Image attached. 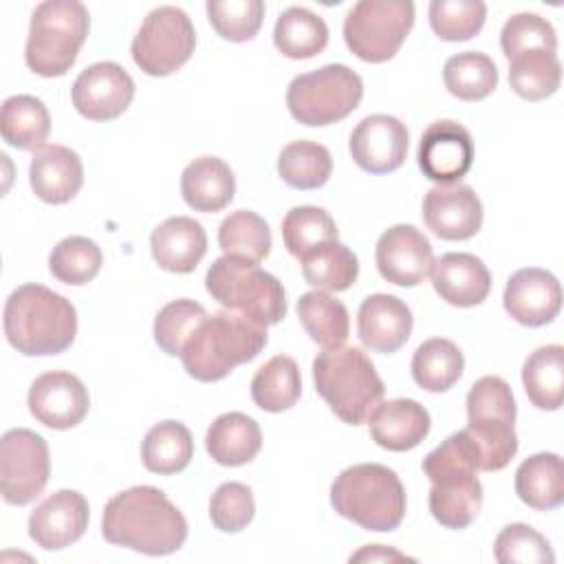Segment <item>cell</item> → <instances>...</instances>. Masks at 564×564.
Returning a JSON list of instances; mask_svg holds the SVG:
<instances>
[{
    "mask_svg": "<svg viewBox=\"0 0 564 564\" xmlns=\"http://www.w3.org/2000/svg\"><path fill=\"white\" fill-rule=\"evenodd\" d=\"M134 97V82L117 62H97L84 68L70 88L75 110L90 121L121 117Z\"/></svg>",
    "mask_w": 564,
    "mask_h": 564,
    "instance_id": "5bb4252c",
    "label": "cell"
},
{
    "mask_svg": "<svg viewBox=\"0 0 564 564\" xmlns=\"http://www.w3.org/2000/svg\"><path fill=\"white\" fill-rule=\"evenodd\" d=\"M207 317L203 304L194 300H174L165 304L154 317V341L167 355H181L185 341L192 337L196 326Z\"/></svg>",
    "mask_w": 564,
    "mask_h": 564,
    "instance_id": "f6af8a7d",
    "label": "cell"
},
{
    "mask_svg": "<svg viewBox=\"0 0 564 564\" xmlns=\"http://www.w3.org/2000/svg\"><path fill=\"white\" fill-rule=\"evenodd\" d=\"M7 341L26 357L59 355L75 341L77 311L64 295L42 284H22L4 302Z\"/></svg>",
    "mask_w": 564,
    "mask_h": 564,
    "instance_id": "3957f363",
    "label": "cell"
},
{
    "mask_svg": "<svg viewBox=\"0 0 564 564\" xmlns=\"http://www.w3.org/2000/svg\"><path fill=\"white\" fill-rule=\"evenodd\" d=\"M194 456L189 430L178 421H161L148 430L141 443V460L148 471L170 476L183 471Z\"/></svg>",
    "mask_w": 564,
    "mask_h": 564,
    "instance_id": "d6a6232c",
    "label": "cell"
},
{
    "mask_svg": "<svg viewBox=\"0 0 564 564\" xmlns=\"http://www.w3.org/2000/svg\"><path fill=\"white\" fill-rule=\"evenodd\" d=\"M253 513H256L253 494L242 482H234V480L223 482L209 500L212 524L225 533L242 531L253 520Z\"/></svg>",
    "mask_w": 564,
    "mask_h": 564,
    "instance_id": "681fc988",
    "label": "cell"
},
{
    "mask_svg": "<svg viewBox=\"0 0 564 564\" xmlns=\"http://www.w3.org/2000/svg\"><path fill=\"white\" fill-rule=\"evenodd\" d=\"M273 44L291 59H308L326 48L328 26L324 18L311 9L289 7L275 20Z\"/></svg>",
    "mask_w": 564,
    "mask_h": 564,
    "instance_id": "f546056e",
    "label": "cell"
},
{
    "mask_svg": "<svg viewBox=\"0 0 564 564\" xmlns=\"http://www.w3.org/2000/svg\"><path fill=\"white\" fill-rule=\"evenodd\" d=\"M101 260L104 256L95 240L86 236H68L53 247L48 269L55 280L70 286H82L99 273Z\"/></svg>",
    "mask_w": 564,
    "mask_h": 564,
    "instance_id": "7bdbcfd3",
    "label": "cell"
},
{
    "mask_svg": "<svg viewBox=\"0 0 564 564\" xmlns=\"http://www.w3.org/2000/svg\"><path fill=\"white\" fill-rule=\"evenodd\" d=\"M218 245L225 256H238L260 262L271 251V229L267 220L256 212L238 209L220 223Z\"/></svg>",
    "mask_w": 564,
    "mask_h": 564,
    "instance_id": "60d3db41",
    "label": "cell"
},
{
    "mask_svg": "<svg viewBox=\"0 0 564 564\" xmlns=\"http://www.w3.org/2000/svg\"><path fill=\"white\" fill-rule=\"evenodd\" d=\"M368 430L372 441L390 452L414 449L430 432V412L414 399H390L370 412Z\"/></svg>",
    "mask_w": 564,
    "mask_h": 564,
    "instance_id": "d4e9b609",
    "label": "cell"
},
{
    "mask_svg": "<svg viewBox=\"0 0 564 564\" xmlns=\"http://www.w3.org/2000/svg\"><path fill=\"white\" fill-rule=\"evenodd\" d=\"M509 86L527 99L540 101L551 97L562 82V64L555 53L544 48H529L509 59Z\"/></svg>",
    "mask_w": 564,
    "mask_h": 564,
    "instance_id": "8d00e7d4",
    "label": "cell"
},
{
    "mask_svg": "<svg viewBox=\"0 0 564 564\" xmlns=\"http://www.w3.org/2000/svg\"><path fill=\"white\" fill-rule=\"evenodd\" d=\"M494 557L500 564H553L555 553L549 540L538 533L533 527L513 522L507 524L496 542H494Z\"/></svg>",
    "mask_w": 564,
    "mask_h": 564,
    "instance_id": "7dc6e473",
    "label": "cell"
},
{
    "mask_svg": "<svg viewBox=\"0 0 564 564\" xmlns=\"http://www.w3.org/2000/svg\"><path fill=\"white\" fill-rule=\"evenodd\" d=\"M297 317L306 335L322 348L344 346L350 330L346 306L326 291H308L297 300Z\"/></svg>",
    "mask_w": 564,
    "mask_h": 564,
    "instance_id": "836d02e7",
    "label": "cell"
},
{
    "mask_svg": "<svg viewBox=\"0 0 564 564\" xmlns=\"http://www.w3.org/2000/svg\"><path fill=\"white\" fill-rule=\"evenodd\" d=\"M51 458L46 441L26 427L2 434L0 441V491L7 505H29L46 487Z\"/></svg>",
    "mask_w": 564,
    "mask_h": 564,
    "instance_id": "4fadbf2b",
    "label": "cell"
},
{
    "mask_svg": "<svg viewBox=\"0 0 564 564\" xmlns=\"http://www.w3.org/2000/svg\"><path fill=\"white\" fill-rule=\"evenodd\" d=\"M445 88L463 101H480L498 86V68L494 59L480 51L452 55L443 66Z\"/></svg>",
    "mask_w": 564,
    "mask_h": 564,
    "instance_id": "f35d334b",
    "label": "cell"
},
{
    "mask_svg": "<svg viewBox=\"0 0 564 564\" xmlns=\"http://www.w3.org/2000/svg\"><path fill=\"white\" fill-rule=\"evenodd\" d=\"M522 386L538 410H560L564 401V348L540 346L522 366Z\"/></svg>",
    "mask_w": 564,
    "mask_h": 564,
    "instance_id": "4dcf8cb0",
    "label": "cell"
},
{
    "mask_svg": "<svg viewBox=\"0 0 564 564\" xmlns=\"http://www.w3.org/2000/svg\"><path fill=\"white\" fill-rule=\"evenodd\" d=\"M430 273L434 291L452 306H478L491 291V273L474 253H443Z\"/></svg>",
    "mask_w": 564,
    "mask_h": 564,
    "instance_id": "cb8c5ba5",
    "label": "cell"
},
{
    "mask_svg": "<svg viewBox=\"0 0 564 564\" xmlns=\"http://www.w3.org/2000/svg\"><path fill=\"white\" fill-rule=\"evenodd\" d=\"M480 454L467 430L454 432L423 458L430 478V511L447 529L469 527L482 509V485L476 476Z\"/></svg>",
    "mask_w": 564,
    "mask_h": 564,
    "instance_id": "7a4b0ae2",
    "label": "cell"
},
{
    "mask_svg": "<svg viewBox=\"0 0 564 564\" xmlns=\"http://www.w3.org/2000/svg\"><path fill=\"white\" fill-rule=\"evenodd\" d=\"M403 560L414 562V557H408V555H403L394 549H388L383 544H370L350 555V562H403Z\"/></svg>",
    "mask_w": 564,
    "mask_h": 564,
    "instance_id": "f907efd6",
    "label": "cell"
},
{
    "mask_svg": "<svg viewBox=\"0 0 564 564\" xmlns=\"http://www.w3.org/2000/svg\"><path fill=\"white\" fill-rule=\"evenodd\" d=\"M302 392L300 368L293 357L275 355L260 366L251 379V399L264 412H284L293 408Z\"/></svg>",
    "mask_w": 564,
    "mask_h": 564,
    "instance_id": "d590c367",
    "label": "cell"
},
{
    "mask_svg": "<svg viewBox=\"0 0 564 564\" xmlns=\"http://www.w3.org/2000/svg\"><path fill=\"white\" fill-rule=\"evenodd\" d=\"M375 260L386 282L416 286L430 275L434 253L430 240L414 225H394L379 236Z\"/></svg>",
    "mask_w": 564,
    "mask_h": 564,
    "instance_id": "2e32d148",
    "label": "cell"
},
{
    "mask_svg": "<svg viewBox=\"0 0 564 564\" xmlns=\"http://www.w3.org/2000/svg\"><path fill=\"white\" fill-rule=\"evenodd\" d=\"M101 535L145 555H170L187 540V520L156 487L139 485L115 494L101 516Z\"/></svg>",
    "mask_w": 564,
    "mask_h": 564,
    "instance_id": "6da1fadb",
    "label": "cell"
},
{
    "mask_svg": "<svg viewBox=\"0 0 564 564\" xmlns=\"http://www.w3.org/2000/svg\"><path fill=\"white\" fill-rule=\"evenodd\" d=\"M408 128L392 115H370L350 134L352 161L370 174H388L403 165Z\"/></svg>",
    "mask_w": 564,
    "mask_h": 564,
    "instance_id": "d6986e66",
    "label": "cell"
},
{
    "mask_svg": "<svg viewBox=\"0 0 564 564\" xmlns=\"http://www.w3.org/2000/svg\"><path fill=\"white\" fill-rule=\"evenodd\" d=\"M207 18L214 31L229 42H249L262 26L264 2L262 0H229L207 2Z\"/></svg>",
    "mask_w": 564,
    "mask_h": 564,
    "instance_id": "bcb514c9",
    "label": "cell"
},
{
    "mask_svg": "<svg viewBox=\"0 0 564 564\" xmlns=\"http://www.w3.org/2000/svg\"><path fill=\"white\" fill-rule=\"evenodd\" d=\"M262 447L260 425L242 412L220 414L205 434V449L214 463L238 467L251 463Z\"/></svg>",
    "mask_w": 564,
    "mask_h": 564,
    "instance_id": "83f0119b",
    "label": "cell"
},
{
    "mask_svg": "<svg viewBox=\"0 0 564 564\" xmlns=\"http://www.w3.org/2000/svg\"><path fill=\"white\" fill-rule=\"evenodd\" d=\"M500 48L507 59L529 48H544L555 53L557 35L553 24L538 13H516L500 31Z\"/></svg>",
    "mask_w": 564,
    "mask_h": 564,
    "instance_id": "c3c4849f",
    "label": "cell"
},
{
    "mask_svg": "<svg viewBox=\"0 0 564 564\" xmlns=\"http://www.w3.org/2000/svg\"><path fill=\"white\" fill-rule=\"evenodd\" d=\"M2 139L18 150H37L51 132V117L42 99L33 95H13L2 101Z\"/></svg>",
    "mask_w": 564,
    "mask_h": 564,
    "instance_id": "1f68e13d",
    "label": "cell"
},
{
    "mask_svg": "<svg viewBox=\"0 0 564 564\" xmlns=\"http://www.w3.org/2000/svg\"><path fill=\"white\" fill-rule=\"evenodd\" d=\"M412 311L408 304L388 293L368 295L357 313V335L375 352L399 350L412 333Z\"/></svg>",
    "mask_w": 564,
    "mask_h": 564,
    "instance_id": "7402d4cb",
    "label": "cell"
},
{
    "mask_svg": "<svg viewBox=\"0 0 564 564\" xmlns=\"http://www.w3.org/2000/svg\"><path fill=\"white\" fill-rule=\"evenodd\" d=\"M205 286L220 306L264 328L282 322L286 315L282 282L253 260L238 256L216 258L207 269Z\"/></svg>",
    "mask_w": 564,
    "mask_h": 564,
    "instance_id": "52a82bcc",
    "label": "cell"
},
{
    "mask_svg": "<svg viewBox=\"0 0 564 564\" xmlns=\"http://www.w3.org/2000/svg\"><path fill=\"white\" fill-rule=\"evenodd\" d=\"M313 381L317 394L348 425H361L386 392L375 364L355 346L317 352L313 359Z\"/></svg>",
    "mask_w": 564,
    "mask_h": 564,
    "instance_id": "5b68a950",
    "label": "cell"
},
{
    "mask_svg": "<svg viewBox=\"0 0 564 564\" xmlns=\"http://www.w3.org/2000/svg\"><path fill=\"white\" fill-rule=\"evenodd\" d=\"M333 172V159L326 145L315 141H291L278 156V174L289 187L317 189Z\"/></svg>",
    "mask_w": 564,
    "mask_h": 564,
    "instance_id": "ab89813d",
    "label": "cell"
},
{
    "mask_svg": "<svg viewBox=\"0 0 564 564\" xmlns=\"http://www.w3.org/2000/svg\"><path fill=\"white\" fill-rule=\"evenodd\" d=\"M304 280L319 291H346L359 275L357 256L339 240H328L300 258Z\"/></svg>",
    "mask_w": 564,
    "mask_h": 564,
    "instance_id": "e575fe53",
    "label": "cell"
},
{
    "mask_svg": "<svg viewBox=\"0 0 564 564\" xmlns=\"http://www.w3.org/2000/svg\"><path fill=\"white\" fill-rule=\"evenodd\" d=\"M416 159L425 178L438 185L460 181L474 163L471 134L458 121H434L421 134Z\"/></svg>",
    "mask_w": 564,
    "mask_h": 564,
    "instance_id": "9a60e30c",
    "label": "cell"
},
{
    "mask_svg": "<svg viewBox=\"0 0 564 564\" xmlns=\"http://www.w3.org/2000/svg\"><path fill=\"white\" fill-rule=\"evenodd\" d=\"M502 304L518 324L538 328L557 317L562 308V286L551 271L527 267L507 280Z\"/></svg>",
    "mask_w": 564,
    "mask_h": 564,
    "instance_id": "ffe728a7",
    "label": "cell"
},
{
    "mask_svg": "<svg viewBox=\"0 0 564 564\" xmlns=\"http://www.w3.org/2000/svg\"><path fill=\"white\" fill-rule=\"evenodd\" d=\"M412 24L410 0H359L344 18V40L359 59L381 64L399 53Z\"/></svg>",
    "mask_w": 564,
    "mask_h": 564,
    "instance_id": "8fae6325",
    "label": "cell"
},
{
    "mask_svg": "<svg viewBox=\"0 0 564 564\" xmlns=\"http://www.w3.org/2000/svg\"><path fill=\"white\" fill-rule=\"evenodd\" d=\"M90 29V13L77 0L40 2L31 15L24 48L26 66L42 77H62L70 70Z\"/></svg>",
    "mask_w": 564,
    "mask_h": 564,
    "instance_id": "ba28073f",
    "label": "cell"
},
{
    "mask_svg": "<svg viewBox=\"0 0 564 564\" xmlns=\"http://www.w3.org/2000/svg\"><path fill=\"white\" fill-rule=\"evenodd\" d=\"M364 97L361 77L346 64H326L293 77L286 108L304 126H330L346 119Z\"/></svg>",
    "mask_w": 564,
    "mask_h": 564,
    "instance_id": "30bf717a",
    "label": "cell"
},
{
    "mask_svg": "<svg viewBox=\"0 0 564 564\" xmlns=\"http://www.w3.org/2000/svg\"><path fill=\"white\" fill-rule=\"evenodd\" d=\"M430 26L445 42H463L474 37L487 18V7L480 0H432Z\"/></svg>",
    "mask_w": 564,
    "mask_h": 564,
    "instance_id": "ee69618b",
    "label": "cell"
},
{
    "mask_svg": "<svg viewBox=\"0 0 564 564\" xmlns=\"http://www.w3.org/2000/svg\"><path fill=\"white\" fill-rule=\"evenodd\" d=\"M181 194L194 212H220L234 200V172L218 156H198L181 174Z\"/></svg>",
    "mask_w": 564,
    "mask_h": 564,
    "instance_id": "4316f807",
    "label": "cell"
},
{
    "mask_svg": "<svg viewBox=\"0 0 564 564\" xmlns=\"http://www.w3.org/2000/svg\"><path fill=\"white\" fill-rule=\"evenodd\" d=\"M267 346V328L231 311L207 315L181 350L183 368L203 383L220 381Z\"/></svg>",
    "mask_w": 564,
    "mask_h": 564,
    "instance_id": "277c9868",
    "label": "cell"
},
{
    "mask_svg": "<svg viewBox=\"0 0 564 564\" xmlns=\"http://www.w3.org/2000/svg\"><path fill=\"white\" fill-rule=\"evenodd\" d=\"M29 183L33 194L51 205L68 203L84 183V165L75 150L51 143L33 152L29 165Z\"/></svg>",
    "mask_w": 564,
    "mask_h": 564,
    "instance_id": "603a6c76",
    "label": "cell"
},
{
    "mask_svg": "<svg viewBox=\"0 0 564 564\" xmlns=\"http://www.w3.org/2000/svg\"><path fill=\"white\" fill-rule=\"evenodd\" d=\"M465 359L460 348L445 337L423 341L412 355V377L427 392L449 390L463 375Z\"/></svg>",
    "mask_w": 564,
    "mask_h": 564,
    "instance_id": "74e56055",
    "label": "cell"
},
{
    "mask_svg": "<svg viewBox=\"0 0 564 564\" xmlns=\"http://www.w3.org/2000/svg\"><path fill=\"white\" fill-rule=\"evenodd\" d=\"M337 225L333 216L315 205H300L286 212L282 220V240L291 256L297 260L319 247L322 242L337 240Z\"/></svg>",
    "mask_w": 564,
    "mask_h": 564,
    "instance_id": "b9f144b4",
    "label": "cell"
},
{
    "mask_svg": "<svg viewBox=\"0 0 564 564\" xmlns=\"http://www.w3.org/2000/svg\"><path fill=\"white\" fill-rule=\"evenodd\" d=\"M518 498L538 511H549L564 500V465L553 452H540L520 463L516 469Z\"/></svg>",
    "mask_w": 564,
    "mask_h": 564,
    "instance_id": "f1b7e54d",
    "label": "cell"
},
{
    "mask_svg": "<svg viewBox=\"0 0 564 564\" xmlns=\"http://www.w3.org/2000/svg\"><path fill=\"white\" fill-rule=\"evenodd\" d=\"M423 220L443 240H467L480 231L482 203L469 185H436L423 198Z\"/></svg>",
    "mask_w": 564,
    "mask_h": 564,
    "instance_id": "44dd1931",
    "label": "cell"
},
{
    "mask_svg": "<svg viewBox=\"0 0 564 564\" xmlns=\"http://www.w3.org/2000/svg\"><path fill=\"white\" fill-rule=\"evenodd\" d=\"M150 251L161 269L170 273H192L207 253V234L198 220L172 216L152 231Z\"/></svg>",
    "mask_w": 564,
    "mask_h": 564,
    "instance_id": "484cf974",
    "label": "cell"
},
{
    "mask_svg": "<svg viewBox=\"0 0 564 564\" xmlns=\"http://www.w3.org/2000/svg\"><path fill=\"white\" fill-rule=\"evenodd\" d=\"M196 31L189 15L178 7L152 9L137 31L130 53L134 64L152 77L178 70L194 53Z\"/></svg>",
    "mask_w": 564,
    "mask_h": 564,
    "instance_id": "7c38bea8",
    "label": "cell"
},
{
    "mask_svg": "<svg viewBox=\"0 0 564 564\" xmlns=\"http://www.w3.org/2000/svg\"><path fill=\"white\" fill-rule=\"evenodd\" d=\"M330 505L366 531H394L405 516V489L390 467L359 463L333 480Z\"/></svg>",
    "mask_w": 564,
    "mask_h": 564,
    "instance_id": "8992f818",
    "label": "cell"
},
{
    "mask_svg": "<svg viewBox=\"0 0 564 564\" xmlns=\"http://www.w3.org/2000/svg\"><path fill=\"white\" fill-rule=\"evenodd\" d=\"M467 432L480 454L482 471L505 469L518 452L516 399L502 377H480L467 392Z\"/></svg>",
    "mask_w": 564,
    "mask_h": 564,
    "instance_id": "9c48e42d",
    "label": "cell"
},
{
    "mask_svg": "<svg viewBox=\"0 0 564 564\" xmlns=\"http://www.w3.org/2000/svg\"><path fill=\"white\" fill-rule=\"evenodd\" d=\"M88 516V500L79 491L59 489L31 511L29 538L46 551L66 549L86 533Z\"/></svg>",
    "mask_w": 564,
    "mask_h": 564,
    "instance_id": "ac0fdd59",
    "label": "cell"
},
{
    "mask_svg": "<svg viewBox=\"0 0 564 564\" xmlns=\"http://www.w3.org/2000/svg\"><path fill=\"white\" fill-rule=\"evenodd\" d=\"M90 399L86 386L66 370L40 375L29 388V410L51 430H70L88 414Z\"/></svg>",
    "mask_w": 564,
    "mask_h": 564,
    "instance_id": "e0dca14e",
    "label": "cell"
}]
</instances>
